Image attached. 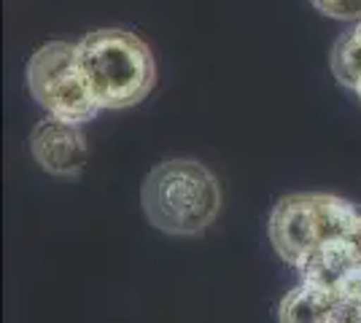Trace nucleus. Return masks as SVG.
<instances>
[{
    "instance_id": "1",
    "label": "nucleus",
    "mask_w": 361,
    "mask_h": 323,
    "mask_svg": "<svg viewBox=\"0 0 361 323\" xmlns=\"http://www.w3.org/2000/svg\"><path fill=\"white\" fill-rule=\"evenodd\" d=\"M78 70L100 108H133L157 84V62L135 32L103 27L75 44Z\"/></svg>"
},
{
    "instance_id": "2",
    "label": "nucleus",
    "mask_w": 361,
    "mask_h": 323,
    "mask_svg": "<svg viewBox=\"0 0 361 323\" xmlns=\"http://www.w3.org/2000/svg\"><path fill=\"white\" fill-rule=\"evenodd\" d=\"M140 202L151 227L176 237H192L221 213V184L197 159H167L140 186Z\"/></svg>"
},
{
    "instance_id": "3",
    "label": "nucleus",
    "mask_w": 361,
    "mask_h": 323,
    "mask_svg": "<svg viewBox=\"0 0 361 323\" xmlns=\"http://www.w3.org/2000/svg\"><path fill=\"white\" fill-rule=\"evenodd\" d=\"M359 213V205L324 191L288 194L270 213V243L275 253L294 270L310 256L329 246H340L350 221Z\"/></svg>"
},
{
    "instance_id": "4",
    "label": "nucleus",
    "mask_w": 361,
    "mask_h": 323,
    "mask_svg": "<svg viewBox=\"0 0 361 323\" xmlns=\"http://www.w3.org/2000/svg\"><path fill=\"white\" fill-rule=\"evenodd\" d=\"M27 87L38 106L65 122L84 124L97 116V100L78 70L75 44L51 41L44 44L27 62Z\"/></svg>"
},
{
    "instance_id": "5",
    "label": "nucleus",
    "mask_w": 361,
    "mask_h": 323,
    "mask_svg": "<svg viewBox=\"0 0 361 323\" xmlns=\"http://www.w3.org/2000/svg\"><path fill=\"white\" fill-rule=\"evenodd\" d=\"M30 154L38 167L51 175H78L87 165L90 148L78 124L49 116L32 129Z\"/></svg>"
},
{
    "instance_id": "6",
    "label": "nucleus",
    "mask_w": 361,
    "mask_h": 323,
    "mask_svg": "<svg viewBox=\"0 0 361 323\" xmlns=\"http://www.w3.org/2000/svg\"><path fill=\"white\" fill-rule=\"evenodd\" d=\"M337 305H340V296L334 289L313 280H302L294 291L283 296L278 318L281 323H331Z\"/></svg>"
},
{
    "instance_id": "7",
    "label": "nucleus",
    "mask_w": 361,
    "mask_h": 323,
    "mask_svg": "<svg viewBox=\"0 0 361 323\" xmlns=\"http://www.w3.org/2000/svg\"><path fill=\"white\" fill-rule=\"evenodd\" d=\"M331 73L337 76V81L348 87V89H359L361 84V19L359 25L353 27L350 32H345L334 49H331Z\"/></svg>"
},
{
    "instance_id": "8",
    "label": "nucleus",
    "mask_w": 361,
    "mask_h": 323,
    "mask_svg": "<svg viewBox=\"0 0 361 323\" xmlns=\"http://www.w3.org/2000/svg\"><path fill=\"white\" fill-rule=\"evenodd\" d=\"M318 11L340 22H353L361 19V0H310Z\"/></svg>"
},
{
    "instance_id": "9",
    "label": "nucleus",
    "mask_w": 361,
    "mask_h": 323,
    "mask_svg": "<svg viewBox=\"0 0 361 323\" xmlns=\"http://www.w3.org/2000/svg\"><path fill=\"white\" fill-rule=\"evenodd\" d=\"M340 248L345 253V262L350 267H361V205H359V213L356 218L350 221V227L345 229L343 240H340Z\"/></svg>"
},
{
    "instance_id": "10",
    "label": "nucleus",
    "mask_w": 361,
    "mask_h": 323,
    "mask_svg": "<svg viewBox=\"0 0 361 323\" xmlns=\"http://www.w3.org/2000/svg\"><path fill=\"white\" fill-rule=\"evenodd\" d=\"M334 291L343 302L361 305V267H350L345 275L334 283Z\"/></svg>"
},
{
    "instance_id": "11",
    "label": "nucleus",
    "mask_w": 361,
    "mask_h": 323,
    "mask_svg": "<svg viewBox=\"0 0 361 323\" xmlns=\"http://www.w3.org/2000/svg\"><path fill=\"white\" fill-rule=\"evenodd\" d=\"M331 323H361V305L340 299V305L331 315Z\"/></svg>"
},
{
    "instance_id": "12",
    "label": "nucleus",
    "mask_w": 361,
    "mask_h": 323,
    "mask_svg": "<svg viewBox=\"0 0 361 323\" xmlns=\"http://www.w3.org/2000/svg\"><path fill=\"white\" fill-rule=\"evenodd\" d=\"M356 94H359V100H361V84H359V89H356Z\"/></svg>"
}]
</instances>
